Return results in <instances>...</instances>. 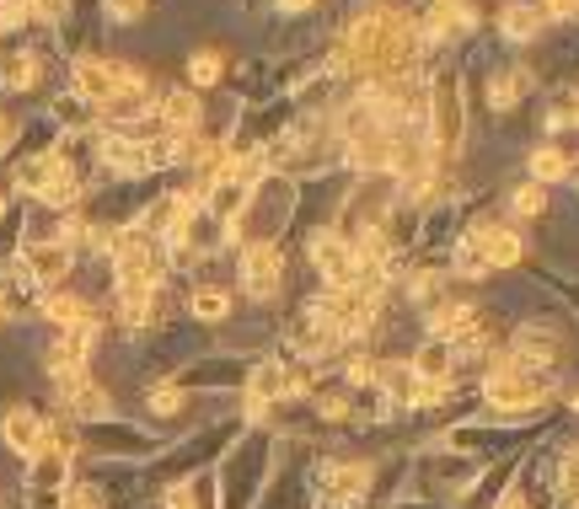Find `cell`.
Segmentation results:
<instances>
[{"label": "cell", "mask_w": 579, "mask_h": 509, "mask_svg": "<svg viewBox=\"0 0 579 509\" xmlns=\"http://www.w3.org/2000/svg\"><path fill=\"white\" fill-rule=\"evenodd\" d=\"M419 54H425V38H419V28L402 11L366 6L343 28V43L333 54V76H360L366 87H387V81H408L419 70Z\"/></svg>", "instance_id": "cell-1"}, {"label": "cell", "mask_w": 579, "mask_h": 509, "mask_svg": "<svg viewBox=\"0 0 579 509\" xmlns=\"http://www.w3.org/2000/svg\"><path fill=\"white\" fill-rule=\"evenodd\" d=\"M76 91L92 102V108H108L113 119H129V108L146 102L151 91V76L134 70L123 60H102V54H81L76 60Z\"/></svg>", "instance_id": "cell-2"}, {"label": "cell", "mask_w": 579, "mask_h": 509, "mask_svg": "<svg viewBox=\"0 0 579 509\" xmlns=\"http://www.w3.org/2000/svg\"><path fill=\"white\" fill-rule=\"evenodd\" d=\"M548 397H552L548 370H510V365H493L483 381V402L493 413H537Z\"/></svg>", "instance_id": "cell-3"}, {"label": "cell", "mask_w": 579, "mask_h": 509, "mask_svg": "<svg viewBox=\"0 0 579 509\" xmlns=\"http://www.w3.org/2000/svg\"><path fill=\"white\" fill-rule=\"evenodd\" d=\"M429 140L440 156H457L461 150V129H467V113H461V81L457 76H440L435 87H429Z\"/></svg>", "instance_id": "cell-4"}, {"label": "cell", "mask_w": 579, "mask_h": 509, "mask_svg": "<svg viewBox=\"0 0 579 509\" xmlns=\"http://www.w3.org/2000/svg\"><path fill=\"white\" fill-rule=\"evenodd\" d=\"M306 252H311V263L322 269V279L333 290H349L355 285V241L343 237L338 226H317L311 241H306Z\"/></svg>", "instance_id": "cell-5"}, {"label": "cell", "mask_w": 579, "mask_h": 509, "mask_svg": "<svg viewBox=\"0 0 579 509\" xmlns=\"http://www.w3.org/2000/svg\"><path fill=\"white\" fill-rule=\"evenodd\" d=\"M242 290L252 300H269L279 290V273H284V252H279L274 237H252L242 247Z\"/></svg>", "instance_id": "cell-6"}, {"label": "cell", "mask_w": 579, "mask_h": 509, "mask_svg": "<svg viewBox=\"0 0 579 509\" xmlns=\"http://www.w3.org/2000/svg\"><path fill=\"white\" fill-rule=\"evenodd\" d=\"M0 440L17 450V456H43V450L54 446V429L43 423V413H32V408H6V419H0Z\"/></svg>", "instance_id": "cell-7"}, {"label": "cell", "mask_w": 579, "mask_h": 509, "mask_svg": "<svg viewBox=\"0 0 579 509\" xmlns=\"http://www.w3.org/2000/svg\"><path fill=\"white\" fill-rule=\"evenodd\" d=\"M54 387H60V402L70 408V413H76V419L97 423V419H108V413H113V397L97 387L87 370H81V376H70V381H54Z\"/></svg>", "instance_id": "cell-8"}, {"label": "cell", "mask_w": 579, "mask_h": 509, "mask_svg": "<svg viewBox=\"0 0 579 509\" xmlns=\"http://www.w3.org/2000/svg\"><path fill=\"white\" fill-rule=\"evenodd\" d=\"M467 237L478 241V252H483L488 269H516L520 258H526V247H520V237L510 231V226H472Z\"/></svg>", "instance_id": "cell-9"}, {"label": "cell", "mask_w": 579, "mask_h": 509, "mask_svg": "<svg viewBox=\"0 0 579 509\" xmlns=\"http://www.w3.org/2000/svg\"><path fill=\"white\" fill-rule=\"evenodd\" d=\"M22 269H28L32 285H60L64 269H70V247L64 241H28L22 247Z\"/></svg>", "instance_id": "cell-10"}, {"label": "cell", "mask_w": 579, "mask_h": 509, "mask_svg": "<svg viewBox=\"0 0 579 509\" xmlns=\"http://www.w3.org/2000/svg\"><path fill=\"white\" fill-rule=\"evenodd\" d=\"M199 119H204V108H199V97L188 87H172L161 97V123H167V134H199Z\"/></svg>", "instance_id": "cell-11"}, {"label": "cell", "mask_w": 579, "mask_h": 509, "mask_svg": "<svg viewBox=\"0 0 579 509\" xmlns=\"http://www.w3.org/2000/svg\"><path fill=\"white\" fill-rule=\"evenodd\" d=\"M526 91H531V76H526L520 64H505V70H493V81H488V108H493V113H510Z\"/></svg>", "instance_id": "cell-12"}, {"label": "cell", "mask_w": 579, "mask_h": 509, "mask_svg": "<svg viewBox=\"0 0 579 509\" xmlns=\"http://www.w3.org/2000/svg\"><path fill=\"white\" fill-rule=\"evenodd\" d=\"M322 482H328V499H360V493L370 488V461H343V467H328Z\"/></svg>", "instance_id": "cell-13"}, {"label": "cell", "mask_w": 579, "mask_h": 509, "mask_svg": "<svg viewBox=\"0 0 579 509\" xmlns=\"http://www.w3.org/2000/svg\"><path fill=\"white\" fill-rule=\"evenodd\" d=\"M499 28L510 43H526V38H537L542 32V6H531V0H510L505 11H499Z\"/></svg>", "instance_id": "cell-14"}, {"label": "cell", "mask_w": 579, "mask_h": 509, "mask_svg": "<svg viewBox=\"0 0 579 509\" xmlns=\"http://www.w3.org/2000/svg\"><path fill=\"white\" fill-rule=\"evenodd\" d=\"M43 317H49L54 328H81V322H92V306L81 296H70V290H49V296H43Z\"/></svg>", "instance_id": "cell-15"}, {"label": "cell", "mask_w": 579, "mask_h": 509, "mask_svg": "<svg viewBox=\"0 0 579 509\" xmlns=\"http://www.w3.org/2000/svg\"><path fill=\"white\" fill-rule=\"evenodd\" d=\"M563 178H575V156H569V150H558V146L531 150V182H537V188L563 182Z\"/></svg>", "instance_id": "cell-16"}, {"label": "cell", "mask_w": 579, "mask_h": 509, "mask_svg": "<svg viewBox=\"0 0 579 509\" xmlns=\"http://www.w3.org/2000/svg\"><path fill=\"white\" fill-rule=\"evenodd\" d=\"M188 317H193V322H226V317H231V290L199 285V290L188 296Z\"/></svg>", "instance_id": "cell-17"}, {"label": "cell", "mask_w": 579, "mask_h": 509, "mask_svg": "<svg viewBox=\"0 0 579 509\" xmlns=\"http://www.w3.org/2000/svg\"><path fill=\"white\" fill-rule=\"evenodd\" d=\"M413 370H419V381H451V343H440V338H429L425 349L413 355Z\"/></svg>", "instance_id": "cell-18"}, {"label": "cell", "mask_w": 579, "mask_h": 509, "mask_svg": "<svg viewBox=\"0 0 579 509\" xmlns=\"http://www.w3.org/2000/svg\"><path fill=\"white\" fill-rule=\"evenodd\" d=\"M38 76H43V60L38 54H17V60H6V91H32L38 87Z\"/></svg>", "instance_id": "cell-19"}, {"label": "cell", "mask_w": 579, "mask_h": 509, "mask_svg": "<svg viewBox=\"0 0 579 509\" xmlns=\"http://www.w3.org/2000/svg\"><path fill=\"white\" fill-rule=\"evenodd\" d=\"M542 210H548V188H537V182H520L516 193H510V214H520V220H526V214L537 220Z\"/></svg>", "instance_id": "cell-20"}, {"label": "cell", "mask_w": 579, "mask_h": 509, "mask_svg": "<svg viewBox=\"0 0 579 509\" xmlns=\"http://www.w3.org/2000/svg\"><path fill=\"white\" fill-rule=\"evenodd\" d=\"M214 81H220V54H193V60H188V87L204 91V87H214Z\"/></svg>", "instance_id": "cell-21"}, {"label": "cell", "mask_w": 579, "mask_h": 509, "mask_svg": "<svg viewBox=\"0 0 579 509\" xmlns=\"http://www.w3.org/2000/svg\"><path fill=\"white\" fill-rule=\"evenodd\" d=\"M457 273H461V279H483V273H488L483 252H478V241H472V237L457 241Z\"/></svg>", "instance_id": "cell-22"}, {"label": "cell", "mask_w": 579, "mask_h": 509, "mask_svg": "<svg viewBox=\"0 0 579 509\" xmlns=\"http://www.w3.org/2000/svg\"><path fill=\"white\" fill-rule=\"evenodd\" d=\"M60 509H102V488H92V482H76V488H64V493H60Z\"/></svg>", "instance_id": "cell-23"}, {"label": "cell", "mask_w": 579, "mask_h": 509, "mask_svg": "<svg viewBox=\"0 0 579 509\" xmlns=\"http://www.w3.org/2000/svg\"><path fill=\"white\" fill-rule=\"evenodd\" d=\"M151 413H156V419H172V413H183V387H156L151 391Z\"/></svg>", "instance_id": "cell-24"}, {"label": "cell", "mask_w": 579, "mask_h": 509, "mask_svg": "<svg viewBox=\"0 0 579 509\" xmlns=\"http://www.w3.org/2000/svg\"><path fill=\"white\" fill-rule=\"evenodd\" d=\"M343 376H349V387H376V360L370 355H355Z\"/></svg>", "instance_id": "cell-25"}, {"label": "cell", "mask_w": 579, "mask_h": 509, "mask_svg": "<svg viewBox=\"0 0 579 509\" xmlns=\"http://www.w3.org/2000/svg\"><path fill=\"white\" fill-rule=\"evenodd\" d=\"M435 290H440V273H435V269H425V273H413V279H408V296H413V300H429Z\"/></svg>", "instance_id": "cell-26"}, {"label": "cell", "mask_w": 579, "mask_h": 509, "mask_svg": "<svg viewBox=\"0 0 579 509\" xmlns=\"http://www.w3.org/2000/svg\"><path fill=\"white\" fill-rule=\"evenodd\" d=\"M146 6H151V0H108V17H119V22H134V17H146Z\"/></svg>", "instance_id": "cell-27"}, {"label": "cell", "mask_w": 579, "mask_h": 509, "mask_svg": "<svg viewBox=\"0 0 579 509\" xmlns=\"http://www.w3.org/2000/svg\"><path fill=\"white\" fill-rule=\"evenodd\" d=\"M32 17H43V22H60L64 11H70V0H28Z\"/></svg>", "instance_id": "cell-28"}, {"label": "cell", "mask_w": 579, "mask_h": 509, "mask_svg": "<svg viewBox=\"0 0 579 509\" xmlns=\"http://www.w3.org/2000/svg\"><path fill=\"white\" fill-rule=\"evenodd\" d=\"M579 0H542V17H575Z\"/></svg>", "instance_id": "cell-29"}, {"label": "cell", "mask_w": 579, "mask_h": 509, "mask_svg": "<svg viewBox=\"0 0 579 509\" xmlns=\"http://www.w3.org/2000/svg\"><path fill=\"white\" fill-rule=\"evenodd\" d=\"M317 408H322V419H343V413H349V402H343V397H322Z\"/></svg>", "instance_id": "cell-30"}, {"label": "cell", "mask_w": 579, "mask_h": 509, "mask_svg": "<svg viewBox=\"0 0 579 509\" xmlns=\"http://www.w3.org/2000/svg\"><path fill=\"white\" fill-rule=\"evenodd\" d=\"M172 509H193V493L188 488H172Z\"/></svg>", "instance_id": "cell-31"}, {"label": "cell", "mask_w": 579, "mask_h": 509, "mask_svg": "<svg viewBox=\"0 0 579 509\" xmlns=\"http://www.w3.org/2000/svg\"><path fill=\"white\" fill-rule=\"evenodd\" d=\"M279 11H311V6H317V0H274Z\"/></svg>", "instance_id": "cell-32"}, {"label": "cell", "mask_w": 579, "mask_h": 509, "mask_svg": "<svg viewBox=\"0 0 579 509\" xmlns=\"http://www.w3.org/2000/svg\"><path fill=\"white\" fill-rule=\"evenodd\" d=\"M11 146V123H6V113H0V150Z\"/></svg>", "instance_id": "cell-33"}, {"label": "cell", "mask_w": 579, "mask_h": 509, "mask_svg": "<svg viewBox=\"0 0 579 509\" xmlns=\"http://www.w3.org/2000/svg\"><path fill=\"white\" fill-rule=\"evenodd\" d=\"M499 509H526V505H520V493H505V505Z\"/></svg>", "instance_id": "cell-34"}, {"label": "cell", "mask_w": 579, "mask_h": 509, "mask_svg": "<svg viewBox=\"0 0 579 509\" xmlns=\"http://www.w3.org/2000/svg\"><path fill=\"white\" fill-rule=\"evenodd\" d=\"M6 317H11V306H6V296H0V328H6Z\"/></svg>", "instance_id": "cell-35"}, {"label": "cell", "mask_w": 579, "mask_h": 509, "mask_svg": "<svg viewBox=\"0 0 579 509\" xmlns=\"http://www.w3.org/2000/svg\"><path fill=\"white\" fill-rule=\"evenodd\" d=\"M0 220H6V193H0Z\"/></svg>", "instance_id": "cell-36"}, {"label": "cell", "mask_w": 579, "mask_h": 509, "mask_svg": "<svg viewBox=\"0 0 579 509\" xmlns=\"http://www.w3.org/2000/svg\"><path fill=\"white\" fill-rule=\"evenodd\" d=\"M575 413H579V397H575Z\"/></svg>", "instance_id": "cell-37"}]
</instances>
